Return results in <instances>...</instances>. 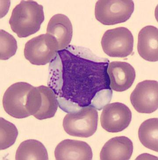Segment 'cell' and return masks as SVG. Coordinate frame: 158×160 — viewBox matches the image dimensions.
I'll use <instances>...</instances> for the list:
<instances>
[{"mask_svg": "<svg viewBox=\"0 0 158 160\" xmlns=\"http://www.w3.org/2000/svg\"><path fill=\"white\" fill-rule=\"evenodd\" d=\"M0 59L7 60L13 56L17 49V42L14 37L9 33L0 31Z\"/></svg>", "mask_w": 158, "mask_h": 160, "instance_id": "19", "label": "cell"}, {"mask_svg": "<svg viewBox=\"0 0 158 160\" xmlns=\"http://www.w3.org/2000/svg\"><path fill=\"white\" fill-rule=\"evenodd\" d=\"M137 51L143 59L150 62L158 61V30L153 26L145 27L138 35Z\"/></svg>", "mask_w": 158, "mask_h": 160, "instance_id": "14", "label": "cell"}, {"mask_svg": "<svg viewBox=\"0 0 158 160\" xmlns=\"http://www.w3.org/2000/svg\"><path fill=\"white\" fill-rule=\"evenodd\" d=\"M18 136V131L12 123L0 118V150L10 148L16 142Z\"/></svg>", "mask_w": 158, "mask_h": 160, "instance_id": "18", "label": "cell"}, {"mask_svg": "<svg viewBox=\"0 0 158 160\" xmlns=\"http://www.w3.org/2000/svg\"><path fill=\"white\" fill-rule=\"evenodd\" d=\"M33 86L24 82H16L5 91L3 98L4 110L11 117L23 119L30 116L27 108V97Z\"/></svg>", "mask_w": 158, "mask_h": 160, "instance_id": "8", "label": "cell"}, {"mask_svg": "<svg viewBox=\"0 0 158 160\" xmlns=\"http://www.w3.org/2000/svg\"><path fill=\"white\" fill-rule=\"evenodd\" d=\"M54 156L57 160H91L93 153L90 146L85 142L66 139L56 147Z\"/></svg>", "mask_w": 158, "mask_h": 160, "instance_id": "12", "label": "cell"}, {"mask_svg": "<svg viewBox=\"0 0 158 160\" xmlns=\"http://www.w3.org/2000/svg\"><path fill=\"white\" fill-rule=\"evenodd\" d=\"M98 119L97 109L91 106H85L67 113L63 119V127L70 136L88 138L96 132Z\"/></svg>", "mask_w": 158, "mask_h": 160, "instance_id": "3", "label": "cell"}, {"mask_svg": "<svg viewBox=\"0 0 158 160\" xmlns=\"http://www.w3.org/2000/svg\"><path fill=\"white\" fill-rule=\"evenodd\" d=\"M140 141L146 148L158 152V119L151 118L144 121L138 130Z\"/></svg>", "mask_w": 158, "mask_h": 160, "instance_id": "17", "label": "cell"}, {"mask_svg": "<svg viewBox=\"0 0 158 160\" xmlns=\"http://www.w3.org/2000/svg\"><path fill=\"white\" fill-rule=\"evenodd\" d=\"M58 106L57 97L49 87H34L28 95V111L30 116H34L38 120L54 117Z\"/></svg>", "mask_w": 158, "mask_h": 160, "instance_id": "4", "label": "cell"}, {"mask_svg": "<svg viewBox=\"0 0 158 160\" xmlns=\"http://www.w3.org/2000/svg\"><path fill=\"white\" fill-rule=\"evenodd\" d=\"M16 160H49L48 151L44 146L35 139L25 140L20 144L16 150Z\"/></svg>", "mask_w": 158, "mask_h": 160, "instance_id": "16", "label": "cell"}, {"mask_svg": "<svg viewBox=\"0 0 158 160\" xmlns=\"http://www.w3.org/2000/svg\"><path fill=\"white\" fill-rule=\"evenodd\" d=\"M133 35L125 27L106 31L101 40V47L105 54L112 58H126L131 54L133 49Z\"/></svg>", "mask_w": 158, "mask_h": 160, "instance_id": "7", "label": "cell"}, {"mask_svg": "<svg viewBox=\"0 0 158 160\" xmlns=\"http://www.w3.org/2000/svg\"><path fill=\"white\" fill-rule=\"evenodd\" d=\"M47 34L55 38L59 50L67 48L72 37V26L69 18L63 14L54 15L50 19L47 28Z\"/></svg>", "mask_w": 158, "mask_h": 160, "instance_id": "15", "label": "cell"}, {"mask_svg": "<svg viewBox=\"0 0 158 160\" xmlns=\"http://www.w3.org/2000/svg\"><path fill=\"white\" fill-rule=\"evenodd\" d=\"M107 73L111 88L117 92H123L130 88L136 78L135 69L126 62H110Z\"/></svg>", "mask_w": 158, "mask_h": 160, "instance_id": "11", "label": "cell"}, {"mask_svg": "<svg viewBox=\"0 0 158 160\" xmlns=\"http://www.w3.org/2000/svg\"><path fill=\"white\" fill-rule=\"evenodd\" d=\"M134 9L132 0H99L95 6V17L102 24L114 25L128 20Z\"/></svg>", "mask_w": 158, "mask_h": 160, "instance_id": "5", "label": "cell"}, {"mask_svg": "<svg viewBox=\"0 0 158 160\" xmlns=\"http://www.w3.org/2000/svg\"><path fill=\"white\" fill-rule=\"evenodd\" d=\"M109 63L85 47L69 45L58 51L50 63L48 85L60 108L67 113L89 106L101 110L108 104L113 96Z\"/></svg>", "mask_w": 158, "mask_h": 160, "instance_id": "1", "label": "cell"}, {"mask_svg": "<svg viewBox=\"0 0 158 160\" xmlns=\"http://www.w3.org/2000/svg\"><path fill=\"white\" fill-rule=\"evenodd\" d=\"M130 100L137 112H154L158 108V82L146 80L139 82L131 93Z\"/></svg>", "mask_w": 158, "mask_h": 160, "instance_id": "9", "label": "cell"}, {"mask_svg": "<svg viewBox=\"0 0 158 160\" xmlns=\"http://www.w3.org/2000/svg\"><path fill=\"white\" fill-rule=\"evenodd\" d=\"M132 141L126 136L111 138L105 143L100 152L101 160H128L133 152Z\"/></svg>", "mask_w": 158, "mask_h": 160, "instance_id": "13", "label": "cell"}, {"mask_svg": "<svg viewBox=\"0 0 158 160\" xmlns=\"http://www.w3.org/2000/svg\"><path fill=\"white\" fill-rule=\"evenodd\" d=\"M132 120V112L126 105L120 102L108 104L103 107L100 121L107 132L117 133L127 128Z\"/></svg>", "mask_w": 158, "mask_h": 160, "instance_id": "10", "label": "cell"}, {"mask_svg": "<svg viewBox=\"0 0 158 160\" xmlns=\"http://www.w3.org/2000/svg\"><path fill=\"white\" fill-rule=\"evenodd\" d=\"M44 20L43 6L31 0L21 1L14 8L9 20L12 30L18 37L37 33Z\"/></svg>", "mask_w": 158, "mask_h": 160, "instance_id": "2", "label": "cell"}, {"mask_svg": "<svg viewBox=\"0 0 158 160\" xmlns=\"http://www.w3.org/2000/svg\"><path fill=\"white\" fill-rule=\"evenodd\" d=\"M58 51L56 40L46 33L29 40L26 43L24 54L31 64L44 65L52 62Z\"/></svg>", "mask_w": 158, "mask_h": 160, "instance_id": "6", "label": "cell"}]
</instances>
